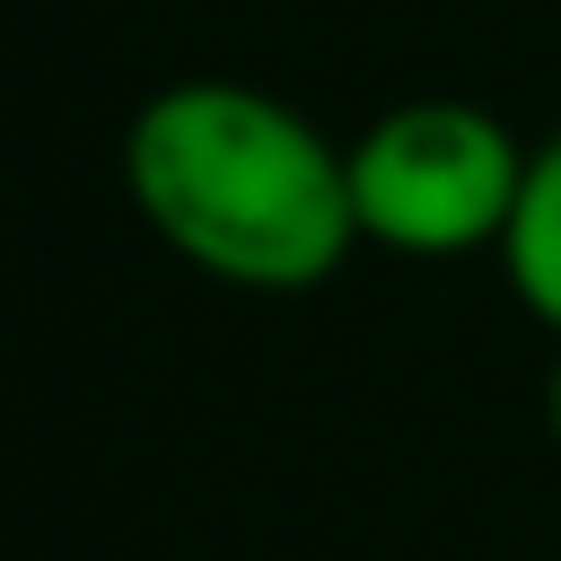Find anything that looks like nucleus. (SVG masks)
<instances>
[{"instance_id":"20e7f679","label":"nucleus","mask_w":561,"mask_h":561,"mask_svg":"<svg viewBox=\"0 0 561 561\" xmlns=\"http://www.w3.org/2000/svg\"><path fill=\"white\" fill-rule=\"evenodd\" d=\"M543 430H552V447H561V342H552V368H543Z\"/></svg>"},{"instance_id":"f03ea898","label":"nucleus","mask_w":561,"mask_h":561,"mask_svg":"<svg viewBox=\"0 0 561 561\" xmlns=\"http://www.w3.org/2000/svg\"><path fill=\"white\" fill-rule=\"evenodd\" d=\"M517 184H526V140L473 96L386 105L351 140L359 245L377 254H412V263H465L482 245L500 254Z\"/></svg>"},{"instance_id":"f257e3e1","label":"nucleus","mask_w":561,"mask_h":561,"mask_svg":"<svg viewBox=\"0 0 561 561\" xmlns=\"http://www.w3.org/2000/svg\"><path fill=\"white\" fill-rule=\"evenodd\" d=\"M123 193L175 263L228 289H316L359 245L351 149L254 79H175L140 96Z\"/></svg>"},{"instance_id":"7ed1b4c3","label":"nucleus","mask_w":561,"mask_h":561,"mask_svg":"<svg viewBox=\"0 0 561 561\" xmlns=\"http://www.w3.org/2000/svg\"><path fill=\"white\" fill-rule=\"evenodd\" d=\"M500 272H508L517 307L561 342V131L526 149V184H517V210H508V237H500Z\"/></svg>"}]
</instances>
